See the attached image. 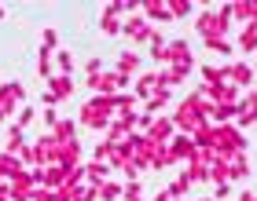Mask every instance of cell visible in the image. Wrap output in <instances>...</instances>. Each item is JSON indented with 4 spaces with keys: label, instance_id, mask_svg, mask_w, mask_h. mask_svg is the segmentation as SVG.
I'll use <instances>...</instances> for the list:
<instances>
[{
    "label": "cell",
    "instance_id": "cell-13",
    "mask_svg": "<svg viewBox=\"0 0 257 201\" xmlns=\"http://www.w3.org/2000/svg\"><path fill=\"white\" fill-rule=\"evenodd\" d=\"M99 30L107 33V37H114V33H121V18H118V11L103 8V15H99Z\"/></svg>",
    "mask_w": 257,
    "mask_h": 201
},
{
    "label": "cell",
    "instance_id": "cell-18",
    "mask_svg": "<svg viewBox=\"0 0 257 201\" xmlns=\"http://www.w3.org/2000/svg\"><path fill=\"white\" fill-rule=\"evenodd\" d=\"M52 136L59 139V143H74V136H77V124H74V121H59Z\"/></svg>",
    "mask_w": 257,
    "mask_h": 201
},
{
    "label": "cell",
    "instance_id": "cell-31",
    "mask_svg": "<svg viewBox=\"0 0 257 201\" xmlns=\"http://www.w3.org/2000/svg\"><path fill=\"white\" fill-rule=\"evenodd\" d=\"M44 124H48V128H55V124H59V117H55V110H52V106H44Z\"/></svg>",
    "mask_w": 257,
    "mask_h": 201
},
{
    "label": "cell",
    "instance_id": "cell-23",
    "mask_svg": "<svg viewBox=\"0 0 257 201\" xmlns=\"http://www.w3.org/2000/svg\"><path fill=\"white\" fill-rule=\"evenodd\" d=\"M206 48H209V52H217V55H224V58L231 55V44H228V37H209V40H206Z\"/></svg>",
    "mask_w": 257,
    "mask_h": 201
},
{
    "label": "cell",
    "instance_id": "cell-3",
    "mask_svg": "<svg viewBox=\"0 0 257 201\" xmlns=\"http://www.w3.org/2000/svg\"><path fill=\"white\" fill-rule=\"evenodd\" d=\"M228 26H231V8H228V4L217 8V11H206V15L195 22V30L202 33V40H209V37H224Z\"/></svg>",
    "mask_w": 257,
    "mask_h": 201
},
{
    "label": "cell",
    "instance_id": "cell-17",
    "mask_svg": "<svg viewBox=\"0 0 257 201\" xmlns=\"http://www.w3.org/2000/svg\"><path fill=\"white\" fill-rule=\"evenodd\" d=\"M209 114L224 124V121H231V117H239V106H235V102H213V110H209Z\"/></svg>",
    "mask_w": 257,
    "mask_h": 201
},
{
    "label": "cell",
    "instance_id": "cell-30",
    "mask_svg": "<svg viewBox=\"0 0 257 201\" xmlns=\"http://www.w3.org/2000/svg\"><path fill=\"white\" fill-rule=\"evenodd\" d=\"M85 70H88V77L103 74V58H88V62H85Z\"/></svg>",
    "mask_w": 257,
    "mask_h": 201
},
{
    "label": "cell",
    "instance_id": "cell-34",
    "mask_svg": "<svg viewBox=\"0 0 257 201\" xmlns=\"http://www.w3.org/2000/svg\"><path fill=\"white\" fill-rule=\"evenodd\" d=\"M239 201H257V194H239Z\"/></svg>",
    "mask_w": 257,
    "mask_h": 201
},
{
    "label": "cell",
    "instance_id": "cell-15",
    "mask_svg": "<svg viewBox=\"0 0 257 201\" xmlns=\"http://www.w3.org/2000/svg\"><path fill=\"white\" fill-rule=\"evenodd\" d=\"M239 110H242V114H239V124H253V121H257V92H250L246 102H242Z\"/></svg>",
    "mask_w": 257,
    "mask_h": 201
},
{
    "label": "cell",
    "instance_id": "cell-10",
    "mask_svg": "<svg viewBox=\"0 0 257 201\" xmlns=\"http://www.w3.org/2000/svg\"><path fill=\"white\" fill-rule=\"evenodd\" d=\"M107 176H110V164H107V161H92V164H85V180H88V186L107 183Z\"/></svg>",
    "mask_w": 257,
    "mask_h": 201
},
{
    "label": "cell",
    "instance_id": "cell-38",
    "mask_svg": "<svg viewBox=\"0 0 257 201\" xmlns=\"http://www.w3.org/2000/svg\"><path fill=\"white\" fill-rule=\"evenodd\" d=\"M0 183H4V176H0Z\"/></svg>",
    "mask_w": 257,
    "mask_h": 201
},
{
    "label": "cell",
    "instance_id": "cell-4",
    "mask_svg": "<svg viewBox=\"0 0 257 201\" xmlns=\"http://www.w3.org/2000/svg\"><path fill=\"white\" fill-rule=\"evenodd\" d=\"M22 99H26V88H22L19 80H4V84H0V114H4V121L11 117V110H15Z\"/></svg>",
    "mask_w": 257,
    "mask_h": 201
},
{
    "label": "cell",
    "instance_id": "cell-12",
    "mask_svg": "<svg viewBox=\"0 0 257 201\" xmlns=\"http://www.w3.org/2000/svg\"><path fill=\"white\" fill-rule=\"evenodd\" d=\"M22 146H26V136H22L15 124H11V128H8V143H4V150H0V154H11V158H19Z\"/></svg>",
    "mask_w": 257,
    "mask_h": 201
},
{
    "label": "cell",
    "instance_id": "cell-37",
    "mask_svg": "<svg viewBox=\"0 0 257 201\" xmlns=\"http://www.w3.org/2000/svg\"><path fill=\"white\" fill-rule=\"evenodd\" d=\"M0 121H4V114H0Z\"/></svg>",
    "mask_w": 257,
    "mask_h": 201
},
{
    "label": "cell",
    "instance_id": "cell-9",
    "mask_svg": "<svg viewBox=\"0 0 257 201\" xmlns=\"http://www.w3.org/2000/svg\"><path fill=\"white\" fill-rule=\"evenodd\" d=\"M228 80H231L235 88H246V84H253V66H246V62L228 66Z\"/></svg>",
    "mask_w": 257,
    "mask_h": 201
},
{
    "label": "cell",
    "instance_id": "cell-33",
    "mask_svg": "<svg viewBox=\"0 0 257 201\" xmlns=\"http://www.w3.org/2000/svg\"><path fill=\"white\" fill-rule=\"evenodd\" d=\"M8 186L11 183H0V201H8Z\"/></svg>",
    "mask_w": 257,
    "mask_h": 201
},
{
    "label": "cell",
    "instance_id": "cell-8",
    "mask_svg": "<svg viewBox=\"0 0 257 201\" xmlns=\"http://www.w3.org/2000/svg\"><path fill=\"white\" fill-rule=\"evenodd\" d=\"M121 33L125 37H133V40H151V30H147V18H128V22H121Z\"/></svg>",
    "mask_w": 257,
    "mask_h": 201
},
{
    "label": "cell",
    "instance_id": "cell-16",
    "mask_svg": "<svg viewBox=\"0 0 257 201\" xmlns=\"http://www.w3.org/2000/svg\"><path fill=\"white\" fill-rule=\"evenodd\" d=\"M133 70H140V55H136V52H125V55L118 58V70H114V74L133 77Z\"/></svg>",
    "mask_w": 257,
    "mask_h": 201
},
{
    "label": "cell",
    "instance_id": "cell-19",
    "mask_svg": "<svg viewBox=\"0 0 257 201\" xmlns=\"http://www.w3.org/2000/svg\"><path fill=\"white\" fill-rule=\"evenodd\" d=\"M144 11H147V18H155V22H169V8L158 4V0H147Z\"/></svg>",
    "mask_w": 257,
    "mask_h": 201
},
{
    "label": "cell",
    "instance_id": "cell-20",
    "mask_svg": "<svg viewBox=\"0 0 257 201\" xmlns=\"http://www.w3.org/2000/svg\"><path fill=\"white\" fill-rule=\"evenodd\" d=\"M114 198H121V186H118V183L107 180V183L96 186V201H114Z\"/></svg>",
    "mask_w": 257,
    "mask_h": 201
},
{
    "label": "cell",
    "instance_id": "cell-26",
    "mask_svg": "<svg viewBox=\"0 0 257 201\" xmlns=\"http://www.w3.org/2000/svg\"><path fill=\"white\" fill-rule=\"evenodd\" d=\"M33 117H37V110H30V106H22V114H19V121H15V128L22 132L26 124H33Z\"/></svg>",
    "mask_w": 257,
    "mask_h": 201
},
{
    "label": "cell",
    "instance_id": "cell-27",
    "mask_svg": "<svg viewBox=\"0 0 257 201\" xmlns=\"http://www.w3.org/2000/svg\"><path fill=\"white\" fill-rule=\"evenodd\" d=\"M140 194H144V190H140V183H128V186H121V198H125V201H144Z\"/></svg>",
    "mask_w": 257,
    "mask_h": 201
},
{
    "label": "cell",
    "instance_id": "cell-1",
    "mask_svg": "<svg viewBox=\"0 0 257 201\" xmlns=\"http://www.w3.org/2000/svg\"><path fill=\"white\" fill-rule=\"evenodd\" d=\"M110 114H114V96H96L81 106V124L85 128H110Z\"/></svg>",
    "mask_w": 257,
    "mask_h": 201
},
{
    "label": "cell",
    "instance_id": "cell-14",
    "mask_svg": "<svg viewBox=\"0 0 257 201\" xmlns=\"http://www.w3.org/2000/svg\"><path fill=\"white\" fill-rule=\"evenodd\" d=\"M158 92V74H144L136 80V99H151Z\"/></svg>",
    "mask_w": 257,
    "mask_h": 201
},
{
    "label": "cell",
    "instance_id": "cell-28",
    "mask_svg": "<svg viewBox=\"0 0 257 201\" xmlns=\"http://www.w3.org/2000/svg\"><path fill=\"white\" fill-rule=\"evenodd\" d=\"M166 8H169V18H173V15H180V18H184V15L191 11V4H184V0H177V4H166Z\"/></svg>",
    "mask_w": 257,
    "mask_h": 201
},
{
    "label": "cell",
    "instance_id": "cell-36",
    "mask_svg": "<svg viewBox=\"0 0 257 201\" xmlns=\"http://www.w3.org/2000/svg\"><path fill=\"white\" fill-rule=\"evenodd\" d=\"M253 77H257V66H253Z\"/></svg>",
    "mask_w": 257,
    "mask_h": 201
},
{
    "label": "cell",
    "instance_id": "cell-11",
    "mask_svg": "<svg viewBox=\"0 0 257 201\" xmlns=\"http://www.w3.org/2000/svg\"><path fill=\"white\" fill-rule=\"evenodd\" d=\"M173 128H177V124H173L169 117H166V121H151V128H147L151 136H147V139H151V143H158V146H162L166 139H173Z\"/></svg>",
    "mask_w": 257,
    "mask_h": 201
},
{
    "label": "cell",
    "instance_id": "cell-24",
    "mask_svg": "<svg viewBox=\"0 0 257 201\" xmlns=\"http://www.w3.org/2000/svg\"><path fill=\"white\" fill-rule=\"evenodd\" d=\"M55 44H59V33L48 26V30L41 33V48H44V52H55Z\"/></svg>",
    "mask_w": 257,
    "mask_h": 201
},
{
    "label": "cell",
    "instance_id": "cell-35",
    "mask_svg": "<svg viewBox=\"0 0 257 201\" xmlns=\"http://www.w3.org/2000/svg\"><path fill=\"white\" fill-rule=\"evenodd\" d=\"M0 18H4V8H0Z\"/></svg>",
    "mask_w": 257,
    "mask_h": 201
},
{
    "label": "cell",
    "instance_id": "cell-5",
    "mask_svg": "<svg viewBox=\"0 0 257 201\" xmlns=\"http://www.w3.org/2000/svg\"><path fill=\"white\" fill-rule=\"evenodd\" d=\"M162 62H173V66H191L195 58L188 52V40H173L166 44V52H162Z\"/></svg>",
    "mask_w": 257,
    "mask_h": 201
},
{
    "label": "cell",
    "instance_id": "cell-7",
    "mask_svg": "<svg viewBox=\"0 0 257 201\" xmlns=\"http://www.w3.org/2000/svg\"><path fill=\"white\" fill-rule=\"evenodd\" d=\"M26 172H30V168H26L19 158H11V154H0V176H4V180L15 183L19 176H26Z\"/></svg>",
    "mask_w": 257,
    "mask_h": 201
},
{
    "label": "cell",
    "instance_id": "cell-21",
    "mask_svg": "<svg viewBox=\"0 0 257 201\" xmlns=\"http://www.w3.org/2000/svg\"><path fill=\"white\" fill-rule=\"evenodd\" d=\"M239 48L242 52H257V26L246 22V30H242V37H239Z\"/></svg>",
    "mask_w": 257,
    "mask_h": 201
},
{
    "label": "cell",
    "instance_id": "cell-6",
    "mask_svg": "<svg viewBox=\"0 0 257 201\" xmlns=\"http://www.w3.org/2000/svg\"><path fill=\"white\" fill-rule=\"evenodd\" d=\"M44 92H48V96L55 99V102H63V99H70V96H74V80H70V77H48V88H44Z\"/></svg>",
    "mask_w": 257,
    "mask_h": 201
},
{
    "label": "cell",
    "instance_id": "cell-22",
    "mask_svg": "<svg viewBox=\"0 0 257 201\" xmlns=\"http://www.w3.org/2000/svg\"><path fill=\"white\" fill-rule=\"evenodd\" d=\"M52 62L59 66V74H63V77H70V70H74V55H70V52H55V55H52Z\"/></svg>",
    "mask_w": 257,
    "mask_h": 201
},
{
    "label": "cell",
    "instance_id": "cell-29",
    "mask_svg": "<svg viewBox=\"0 0 257 201\" xmlns=\"http://www.w3.org/2000/svg\"><path fill=\"white\" fill-rule=\"evenodd\" d=\"M52 194H55V190H48V186H33L30 201H52Z\"/></svg>",
    "mask_w": 257,
    "mask_h": 201
},
{
    "label": "cell",
    "instance_id": "cell-32",
    "mask_svg": "<svg viewBox=\"0 0 257 201\" xmlns=\"http://www.w3.org/2000/svg\"><path fill=\"white\" fill-rule=\"evenodd\" d=\"M224 198H231V186H228V183H220L217 190H213V201H224Z\"/></svg>",
    "mask_w": 257,
    "mask_h": 201
},
{
    "label": "cell",
    "instance_id": "cell-2",
    "mask_svg": "<svg viewBox=\"0 0 257 201\" xmlns=\"http://www.w3.org/2000/svg\"><path fill=\"white\" fill-rule=\"evenodd\" d=\"M213 110V106H206L198 96H188L180 102V110L177 117H173V124H180V128H188V132H195V128H206V114Z\"/></svg>",
    "mask_w": 257,
    "mask_h": 201
},
{
    "label": "cell",
    "instance_id": "cell-25",
    "mask_svg": "<svg viewBox=\"0 0 257 201\" xmlns=\"http://www.w3.org/2000/svg\"><path fill=\"white\" fill-rule=\"evenodd\" d=\"M37 74H41V77L52 74V52H44V48H41V55H37Z\"/></svg>",
    "mask_w": 257,
    "mask_h": 201
}]
</instances>
